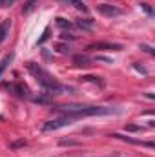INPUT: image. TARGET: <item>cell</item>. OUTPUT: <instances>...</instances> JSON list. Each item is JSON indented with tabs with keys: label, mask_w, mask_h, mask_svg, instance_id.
<instances>
[{
	"label": "cell",
	"mask_w": 155,
	"mask_h": 157,
	"mask_svg": "<svg viewBox=\"0 0 155 157\" xmlns=\"http://www.w3.org/2000/svg\"><path fill=\"white\" fill-rule=\"evenodd\" d=\"M73 62H75V66L78 68H88V66H91V59L88 57V55H75L73 57Z\"/></svg>",
	"instance_id": "obj_7"
},
{
	"label": "cell",
	"mask_w": 155,
	"mask_h": 157,
	"mask_svg": "<svg viewBox=\"0 0 155 157\" xmlns=\"http://www.w3.org/2000/svg\"><path fill=\"white\" fill-rule=\"evenodd\" d=\"M11 60H13V53H9V55H6V57L2 59V62H0V75L4 73V70H6V66H7V64H9Z\"/></svg>",
	"instance_id": "obj_10"
},
{
	"label": "cell",
	"mask_w": 155,
	"mask_h": 157,
	"mask_svg": "<svg viewBox=\"0 0 155 157\" xmlns=\"http://www.w3.org/2000/svg\"><path fill=\"white\" fill-rule=\"evenodd\" d=\"M88 49H110V51H120L122 46H120V44H112V42H95V44L88 46Z\"/></svg>",
	"instance_id": "obj_6"
},
{
	"label": "cell",
	"mask_w": 155,
	"mask_h": 157,
	"mask_svg": "<svg viewBox=\"0 0 155 157\" xmlns=\"http://www.w3.org/2000/svg\"><path fill=\"white\" fill-rule=\"evenodd\" d=\"M126 130H130V132H137V130H141V128L135 126V124H130V126H126Z\"/></svg>",
	"instance_id": "obj_17"
},
{
	"label": "cell",
	"mask_w": 155,
	"mask_h": 157,
	"mask_svg": "<svg viewBox=\"0 0 155 157\" xmlns=\"http://www.w3.org/2000/svg\"><path fill=\"white\" fill-rule=\"evenodd\" d=\"M37 2H39V0H28V2L24 4V7H22V11H24V13H31Z\"/></svg>",
	"instance_id": "obj_11"
},
{
	"label": "cell",
	"mask_w": 155,
	"mask_h": 157,
	"mask_svg": "<svg viewBox=\"0 0 155 157\" xmlns=\"http://www.w3.org/2000/svg\"><path fill=\"white\" fill-rule=\"evenodd\" d=\"M141 6H142V9H144V11H146L148 15L152 13V9H150V6H148V4H141Z\"/></svg>",
	"instance_id": "obj_18"
},
{
	"label": "cell",
	"mask_w": 155,
	"mask_h": 157,
	"mask_svg": "<svg viewBox=\"0 0 155 157\" xmlns=\"http://www.w3.org/2000/svg\"><path fill=\"white\" fill-rule=\"evenodd\" d=\"M71 4H73L77 9H80V11H86V9H88V7H86V4H84L82 0H71Z\"/></svg>",
	"instance_id": "obj_12"
},
{
	"label": "cell",
	"mask_w": 155,
	"mask_h": 157,
	"mask_svg": "<svg viewBox=\"0 0 155 157\" xmlns=\"http://www.w3.org/2000/svg\"><path fill=\"white\" fill-rule=\"evenodd\" d=\"M26 68H28V71H29L33 77L37 78V82H39L40 86H42L46 91H49V95H55V93H59V91L62 90L60 82L53 77V75H49L44 68H40L39 64H35V62H28Z\"/></svg>",
	"instance_id": "obj_2"
},
{
	"label": "cell",
	"mask_w": 155,
	"mask_h": 157,
	"mask_svg": "<svg viewBox=\"0 0 155 157\" xmlns=\"http://www.w3.org/2000/svg\"><path fill=\"white\" fill-rule=\"evenodd\" d=\"M82 80H88V82H97L99 86H104V82H102V80H99V77H89V75H86V77H82Z\"/></svg>",
	"instance_id": "obj_13"
},
{
	"label": "cell",
	"mask_w": 155,
	"mask_h": 157,
	"mask_svg": "<svg viewBox=\"0 0 155 157\" xmlns=\"http://www.w3.org/2000/svg\"><path fill=\"white\" fill-rule=\"evenodd\" d=\"M6 90H9V91L15 93L17 97H29V90H28L24 84H15V82H11V84H6Z\"/></svg>",
	"instance_id": "obj_5"
},
{
	"label": "cell",
	"mask_w": 155,
	"mask_h": 157,
	"mask_svg": "<svg viewBox=\"0 0 155 157\" xmlns=\"http://www.w3.org/2000/svg\"><path fill=\"white\" fill-rule=\"evenodd\" d=\"M9 29H11V20H9V18H6V20L0 24V44L7 39V35H9Z\"/></svg>",
	"instance_id": "obj_8"
},
{
	"label": "cell",
	"mask_w": 155,
	"mask_h": 157,
	"mask_svg": "<svg viewBox=\"0 0 155 157\" xmlns=\"http://www.w3.org/2000/svg\"><path fill=\"white\" fill-rule=\"evenodd\" d=\"M97 11L100 13V15H104V17H119L122 11L119 9V7H115V6H110V4H100V6H97Z\"/></svg>",
	"instance_id": "obj_4"
},
{
	"label": "cell",
	"mask_w": 155,
	"mask_h": 157,
	"mask_svg": "<svg viewBox=\"0 0 155 157\" xmlns=\"http://www.w3.org/2000/svg\"><path fill=\"white\" fill-rule=\"evenodd\" d=\"M75 26L77 28H80V29H86V31H91L93 29V20H89V18H80V20H77L75 22Z\"/></svg>",
	"instance_id": "obj_9"
},
{
	"label": "cell",
	"mask_w": 155,
	"mask_h": 157,
	"mask_svg": "<svg viewBox=\"0 0 155 157\" xmlns=\"http://www.w3.org/2000/svg\"><path fill=\"white\" fill-rule=\"evenodd\" d=\"M57 112L70 115L73 119L80 117H93V115H108V113H115V110L112 108H102V106H82V104H66V106H57Z\"/></svg>",
	"instance_id": "obj_1"
},
{
	"label": "cell",
	"mask_w": 155,
	"mask_h": 157,
	"mask_svg": "<svg viewBox=\"0 0 155 157\" xmlns=\"http://www.w3.org/2000/svg\"><path fill=\"white\" fill-rule=\"evenodd\" d=\"M141 49H144L148 55H153V49H152L150 46H146V44H141Z\"/></svg>",
	"instance_id": "obj_16"
},
{
	"label": "cell",
	"mask_w": 155,
	"mask_h": 157,
	"mask_svg": "<svg viewBox=\"0 0 155 157\" xmlns=\"http://www.w3.org/2000/svg\"><path fill=\"white\" fill-rule=\"evenodd\" d=\"M57 26H60V28H70L71 24H70L66 18H57Z\"/></svg>",
	"instance_id": "obj_14"
},
{
	"label": "cell",
	"mask_w": 155,
	"mask_h": 157,
	"mask_svg": "<svg viewBox=\"0 0 155 157\" xmlns=\"http://www.w3.org/2000/svg\"><path fill=\"white\" fill-rule=\"evenodd\" d=\"M0 4H2V0H0Z\"/></svg>",
	"instance_id": "obj_20"
},
{
	"label": "cell",
	"mask_w": 155,
	"mask_h": 157,
	"mask_svg": "<svg viewBox=\"0 0 155 157\" xmlns=\"http://www.w3.org/2000/svg\"><path fill=\"white\" fill-rule=\"evenodd\" d=\"M60 144L66 146V144H77V143H75V141H60Z\"/></svg>",
	"instance_id": "obj_19"
},
{
	"label": "cell",
	"mask_w": 155,
	"mask_h": 157,
	"mask_svg": "<svg viewBox=\"0 0 155 157\" xmlns=\"http://www.w3.org/2000/svg\"><path fill=\"white\" fill-rule=\"evenodd\" d=\"M47 37H49V28H46V29H44V33H42V37L39 39V44H44V42L47 40Z\"/></svg>",
	"instance_id": "obj_15"
},
{
	"label": "cell",
	"mask_w": 155,
	"mask_h": 157,
	"mask_svg": "<svg viewBox=\"0 0 155 157\" xmlns=\"http://www.w3.org/2000/svg\"><path fill=\"white\" fill-rule=\"evenodd\" d=\"M71 121H73V117H70V115H62V117H59V119L47 121V122L42 126V130H44V132H55V130H59V128H64V126L71 124Z\"/></svg>",
	"instance_id": "obj_3"
}]
</instances>
